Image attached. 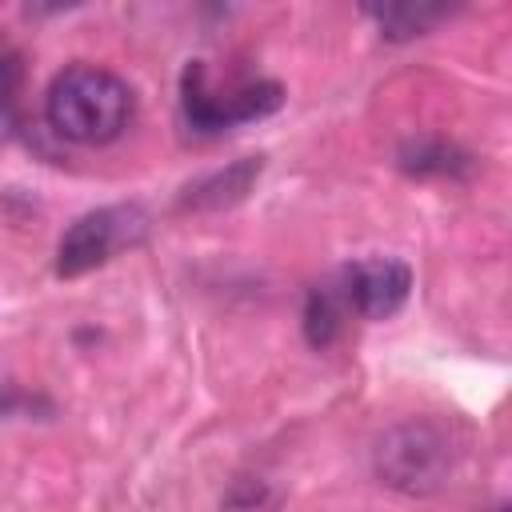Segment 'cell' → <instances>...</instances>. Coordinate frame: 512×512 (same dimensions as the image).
Masks as SVG:
<instances>
[{
  "instance_id": "1",
  "label": "cell",
  "mask_w": 512,
  "mask_h": 512,
  "mask_svg": "<svg viewBox=\"0 0 512 512\" xmlns=\"http://www.w3.org/2000/svg\"><path fill=\"white\" fill-rule=\"evenodd\" d=\"M132 104V88L116 72L96 64H72L48 84L44 116L56 136L96 148L128 128Z\"/></svg>"
},
{
  "instance_id": "5",
  "label": "cell",
  "mask_w": 512,
  "mask_h": 512,
  "mask_svg": "<svg viewBox=\"0 0 512 512\" xmlns=\"http://www.w3.org/2000/svg\"><path fill=\"white\" fill-rule=\"evenodd\" d=\"M412 292V272L400 260L388 256H372V260H356L344 272V300L352 312H360L364 320H388L404 308Z\"/></svg>"
},
{
  "instance_id": "11",
  "label": "cell",
  "mask_w": 512,
  "mask_h": 512,
  "mask_svg": "<svg viewBox=\"0 0 512 512\" xmlns=\"http://www.w3.org/2000/svg\"><path fill=\"white\" fill-rule=\"evenodd\" d=\"M16 88H20V64L16 56L0 60V144L16 132Z\"/></svg>"
},
{
  "instance_id": "3",
  "label": "cell",
  "mask_w": 512,
  "mask_h": 512,
  "mask_svg": "<svg viewBox=\"0 0 512 512\" xmlns=\"http://www.w3.org/2000/svg\"><path fill=\"white\" fill-rule=\"evenodd\" d=\"M448 436L428 424V420H408V424H396L388 436H380V448H376V472L384 484L400 488V492H412V496H424V492H436L448 476Z\"/></svg>"
},
{
  "instance_id": "4",
  "label": "cell",
  "mask_w": 512,
  "mask_h": 512,
  "mask_svg": "<svg viewBox=\"0 0 512 512\" xmlns=\"http://www.w3.org/2000/svg\"><path fill=\"white\" fill-rule=\"evenodd\" d=\"M140 236H144V216L136 208H100V212H88V216H80L64 232V240L56 248V272L64 280L84 276V272L108 264L124 244H132Z\"/></svg>"
},
{
  "instance_id": "8",
  "label": "cell",
  "mask_w": 512,
  "mask_h": 512,
  "mask_svg": "<svg viewBox=\"0 0 512 512\" xmlns=\"http://www.w3.org/2000/svg\"><path fill=\"white\" fill-rule=\"evenodd\" d=\"M260 176V160H240V164H232L228 172H216L212 180H204V184H196L192 188V204H232V200H240L248 188H252V180Z\"/></svg>"
},
{
  "instance_id": "2",
  "label": "cell",
  "mask_w": 512,
  "mask_h": 512,
  "mask_svg": "<svg viewBox=\"0 0 512 512\" xmlns=\"http://www.w3.org/2000/svg\"><path fill=\"white\" fill-rule=\"evenodd\" d=\"M280 100H284V92L272 80H256V84H240V88L220 92L208 84V68L200 60L188 64L184 80H180V108L196 132H224L232 124L264 120L268 112L280 108Z\"/></svg>"
},
{
  "instance_id": "10",
  "label": "cell",
  "mask_w": 512,
  "mask_h": 512,
  "mask_svg": "<svg viewBox=\"0 0 512 512\" xmlns=\"http://www.w3.org/2000/svg\"><path fill=\"white\" fill-rule=\"evenodd\" d=\"M276 508H280V492L260 476L232 480L220 500V512H276Z\"/></svg>"
},
{
  "instance_id": "6",
  "label": "cell",
  "mask_w": 512,
  "mask_h": 512,
  "mask_svg": "<svg viewBox=\"0 0 512 512\" xmlns=\"http://www.w3.org/2000/svg\"><path fill=\"white\" fill-rule=\"evenodd\" d=\"M368 16L380 24V32L388 40H412V36H424L436 20H444L448 8H436V4H372Z\"/></svg>"
},
{
  "instance_id": "9",
  "label": "cell",
  "mask_w": 512,
  "mask_h": 512,
  "mask_svg": "<svg viewBox=\"0 0 512 512\" xmlns=\"http://www.w3.org/2000/svg\"><path fill=\"white\" fill-rule=\"evenodd\" d=\"M340 324H344V308L336 304V292L312 288L308 304H304V336H308V344L328 348L340 336Z\"/></svg>"
},
{
  "instance_id": "7",
  "label": "cell",
  "mask_w": 512,
  "mask_h": 512,
  "mask_svg": "<svg viewBox=\"0 0 512 512\" xmlns=\"http://www.w3.org/2000/svg\"><path fill=\"white\" fill-rule=\"evenodd\" d=\"M400 168L416 176H456L468 168V156L444 140H412L400 148Z\"/></svg>"
}]
</instances>
